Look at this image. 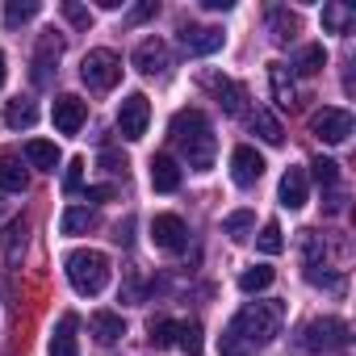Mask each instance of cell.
I'll use <instances>...</instances> for the list:
<instances>
[{"mask_svg":"<svg viewBox=\"0 0 356 356\" xmlns=\"http://www.w3.org/2000/svg\"><path fill=\"white\" fill-rule=\"evenodd\" d=\"M26 159H30L34 168H42V172H55V168L63 163L59 147H55V143H47V138H30V143H26Z\"/></svg>","mask_w":356,"mask_h":356,"instance_id":"603a6c76","label":"cell"},{"mask_svg":"<svg viewBox=\"0 0 356 356\" xmlns=\"http://www.w3.org/2000/svg\"><path fill=\"white\" fill-rule=\"evenodd\" d=\"M176 343H181L189 356H202L206 339H202V323H176Z\"/></svg>","mask_w":356,"mask_h":356,"instance_id":"4dcf8cb0","label":"cell"},{"mask_svg":"<svg viewBox=\"0 0 356 356\" xmlns=\"http://www.w3.org/2000/svg\"><path fill=\"white\" fill-rule=\"evenodd\" d=\"M63 273H67V281H72V289L76 293H84V298H97L105 285H109V256L105 252H97V248H76L67 260H63Z\"/></svg>","mask_w":356,"mask_h":356,"instance_id":"3957f363","label":"cell"},{"mask_svg":"<svg viewBox=\"0 0 356 356\" xmlns=\"http://www.w3.org/2000/svg\"><path fill=\"white\" fill-rule=\"evenodd\" d=\"M113 193H118L113 185H92V189H88V202H109Z\"/></svg>","mask_w":356,"mask_h":356,"instance_id":"ab89813d","label":"cell"},{"mask_svg":"<svg viewBox=\"0 0 356 356\" xmlns=\"http://www.w3.org/2000/svg\"><path fill=\"white\" fill-rule=\"evenodd\" d=\"M88 331H92L97 343H118V339L126 335V323H122V314H113V310H92Z\"/></svg>","mask_w":356,"mask_h":356,"instance_id":"e0dca14e","label":"cell"},{"mask_svg":"<svg viewBox=\"0 0 356 356\" xmlns=\"http://www.w3.org/2000/svg\"><path fill=\"white\" fill-rule=\"evenodd\" d=\"M306 281H310V285H318V289L327 285L331 293H343V277H339V273H318V268H306Z\"/></svg>","mask_w":356,"mask_h":356,"instance_id":"d590c367","label":"cell"},{"mask_svg":"<svg viewBox=\"0 0 356 356\" xmlns=\"http://www.w3.org/2000/svg\"><path fill=\"white\" fill-rule=\"evenodd\" d=\"M59 55H63V38H55V30L42 34L38 55H34V84H47L51 80V67L59 63Z\"/></svg>","mask_w":356,"mask_h":356,"instance_id":"2e32d148","label":"cell"},{"mask_svg":"<svg viewBox=\"0 0 356 356\" xmlns=\"http://www.w3.org/2000/svg\"><path fill=\"white\" fill-rule=\"evenodd\" d=\"M30 17H38V0H9L5 5V26H22V22H30Z\"/></svg>","mask_w":356,"mask_h":356,"instance_id":"836d02e7","label":"cell"},{"mask_svg":"<svg viewBox=\"0 0 356 356\" xmlns=\"http://www.w3.org/2000/svg\"><path fill=\"white\" fill-rule=\"evenodd\" d=\"M151 189L155 193H176L181 189V163L172 155H155L151 159Z\"/></svg>","mask_w":356,"mask_h":356,"instance_id":"9a60e30c","label":"cell"},{"mask_svg":"<svg viewBox=\"0 0 356 356\" xmlns=\"http://www.w3.org/2000/svg\"><path fill=\"white\" fill-rule=\"evenodd\" d=\"M264 155L256 151V147H248V143H239L235 151H231V181L239 185V189H252L260 176H264Z\"/></svg>","mask_w":356,"mask_h":356,"instance_id":"ba28073f","label":"cell"},{"mask_svg":"<svg viewBox=\"0 0 356 356\" xmlns=\"http://www.w3.org/2000/svg\"><path fill=\"white\" fill-rule=\"evenodd\" d=\"M155 9H159V5H155V0H151V5H138V9L130 13V22H147V17H151Z\"/></svg>","mask_w":356,"mask_h":356,"instance_id":"60d3db41","label":"cell"},{"mask_svg":"<svg viewBox=\"0 0 356 356\" xmlns=\"http://www.w3.org/2000/svg\"><path fill=\"white\" fill-rule=\"evenodd\" d=\"M134 67H138L143 76H168V67H172L168 42H163V38H147V42H138V47H134Z\"/></svg>","mask_w":356,"mask_h":356,"instance_id":"30bf717a","label":"cell"},{"mask_svg":"<svg viewBox=\"0 0 356 356\" xmlns=\"http://www.w3.org/2000/svg\"><path fill=\"white\" fill-rule=\"evenodd\" d=\"M202 5H206V9H210V13H227V9H231V5H235V0H202Z\"/></svg>","mask_w":356,"mask_h":356,"instance_id":"b9f144b4","label":"cell"},{"mask_svg":"<svg viewBox=\"0 0 356 356\" xmlns=\"http://www.w3.org/2000/svg\"><path fill=\"white\" fill-rule=\"evenodd\" d=\"M285 323V306L281 302H248L222 331L218 356H256L264 343H273L281 335Z\"/></svg>","mask_w":356,"mask_h":356,"instance_id":"6da1fadb","label":"cell"},{"mask_svg":"<svg viewBox=\"0 0 356 356\" xmlns=\"http://www.w3.org/2000/svg\"><path fill=\"white\" fill-rule=\"evenodd\" d=\"M252 227H256V214L252 210H235V214L222 218V235H231V239H248Z\"/></svg>","mask_w":356,"mask_h":356,"instance_id":"83f0119b","label":"cell"},{"mask_svg":"<svg viewBox=\"0 0 356 356\" xmlns=\"http://www.w3.org/2000/svg\"><path fill=\"white\" fill-rule=\"evenodd\" d=\"M151 243L163 248V252H181L189 243V227L181 214H155L151 218Z\"/></svg>","mask_w":356,"mask_h":356,"instance_id":"9c48e42d","label":"cell"},{"mask_svg":"<svg viewBox=\"0 0 356 356\" xmlns=\"http://www.w3.org/2000/svg\"><path fill=\"white\" fill-rule=\"evenodd\" d=\"M63 17H67L76 30H88V26H92V13H88L84 5H76V0H63Z\"/></svg>","mask_w":356,"mask_h":356,"instance_id":"8d00e7d4","label":"cell"},{"mask_svg":"<svg viewBox=\"0 0 356 356\" xmlns=\"http://www.w3.org/2000/svg\"><path fill=\"white\" fill-rule=\"evenodd\" d=\"M181 42H185L189 55H214V51H222L227 34L218 26H185L181 30Z\"/></svg>","mask_w":356,"mask_h":356,"instance_id":"7c38bea8","label":"cell"},{"mask_svg":"<svg viewBox=\"0 0 356 356\" xmlns=\"http://www.w3.org/2000/svg\"><path fill=\"white\" fill-rule=\"evenodd\" d=\"M348 323L343 318H310L302 327V339L298 348L302 352H335V348H348Z\"/></svg>","mask_w":356,"mask_h":356,"instance_id":"5b68a950","label":"cell"},{"mask_svg":"<svg viewBox=\"0 0 356 356\" xmlns=\"http://www.w3.org/2000/svg\"><path fill=\"white\" fill-rule=\"evenodd\" d=\"M0 84H5V51H0Z\"/></svg>","mask_w":356,"mask_h":356,"instance_id":"7bdbcfd3","label":"cell"},{"mask_svg":"<svg viewBox=\"0 0 356 356\" xmlns=\"http://www.w3.org/2000/svg\"><path fill=\"white\" fill-rule=\"evenodd\" d=\"M80 185H84V159H72V163H67V176H63V189L76 193Z\"/></svg>","mask_w":356,"mask_h":356,"instance_id":"74e56055","label":"cell"},{"mask_svg":"<svg viewBox=\"0 0 356 356\" xmlns=\"http://www.w3.org/2000/svg\"><path fill=\"white\" fill-rule=\"evenodd\" d=\"M88 227H92V210H84V206H67L63 218H59V231L63 235H84Z\"/></svg>","mask_w":356,"mask_h":356,"instance_id":"484cf974","label":"cell"},{"mask_svg":"<svg viewBox=\"0 0 356 356\" xmlns=\"http://www.w3.org/2000/svg\"><path fill=\"white\" fill-rule=\"evenodd\" d=\"M352 26H356V9L339 5V0L323 5V30L327 34H352Z\"/></svg>","mask_w":356,"mask_h":356,"instance_id":"7402d4cb","label":"cell"},{"mask_svg":"<svg viewBox=\"0 0 356 356\" xmlns=\"http://www.w3.org/2000/svg\"><path fill=\"white\" fill-rule=\"evenodd\" d=\"M147 331H151V348H168V343H176V318H151L147 323Z\"/></svg>","mask_w":356,"mask_h":356,"instance_id":"d6a6232c","label":"cell"},{"mask_svg":"<svg viewBox=\"0 0 356 356\" xmlns=\"http://www.w3.org/2000/svg\"><path fill=\"white\" fill-rule=\"evenodd\" d=\"M76 327H80L76 314H63V318H59V327H55V335H51V356H80Z\"/></svg>","mask_w":356,"mask_h":356,"instance_id":"d6986e66","label":"cell"},{"mask_svg":"<svg viewBox=\"0 0 356 356\" xmlns=\"http://www.w3.org/2000/svg\"><path fill=\"white\" fill-rule=\"evenodd\" d=\"M252 126L260 130V138H264V143H273V147H281V143H285V130H281V122H277L273 113L256 109V113H252Z\"/></svg>","mask_w":356,"mask_h":356,"instance_id":"4316f807","label":"cell"},{"mask_svg":"<svg viewBox=\"0 0 356 356\" xmlns=\"http://www.w3.org/2000/svg\"><path fill=\"white\" fill-rule=\"evenodd\" d=\"M256 248H260L264 256H281V252H285L281 222H264V227H260V235H256Z\"/></svg>","mask_w":356,"mask_h":356,"instance_id":"f1b7e54d","label":"cell"},{"mask_svg":"<svg viewBox=\"0 0 356 356\" xmlns=\"http://www.w3.org/2000/svg\"><path fill=\"white\" fill-rule=\"evenodd\" d=\"M306 197H310V181H306V172H302V168H289V172L281 176L277 202H281L285 210H302V206H306Z\"/></svg>","mask_w":356,"mask_h":356,"instance_id":"5bb4252c","label":"cell"},{"mask_svg":"<svg viewBox=\"0 0 356 356\" xmlns=\"http://www.w3.org/2000/svg\"><path fill=\"white\" fill-rule=\"evenodd\" d=\"M310 168H314V181H318L323 189H335V185H339V163H335V159L318 155V159H314Z\"/></svg>","mask_w":356,"mask_h":356,"instance_id":"e575fe53","label":"cell"},{"mask_svg":"<svg viewBox=\"0 0 356 356\" xmlns=\"http://www.w3.org/2000/svg\"><path fill=\"white\" fill-rule=\"evenodd\" d=\"M147 122H151V101H147L143 92L122 97V105H118V130H122V138L138 143V138L147 134Z\"/></svg>","mask_w":356,"mask_h":356,"instance_id":"8992f818","label":"cell"},{"mask_svg":"<svg viewBox=\"0 0 356 356\" xmlns=\"http://www.w3.org/2000/svg\"><path fill=\"white\" fill-rule=\"evenodd\" d=\"M302 256H306V268H318L323 256H327V243L318 231H302Z\"/></svg>","mask_w":356,"mask_h":356,"instance_id":"1f68e13d","label":"cell"},{"mask_svg":"<svg viewBox=\"0 0 356 356\" xmlns=\"http://www.w3.org/2000/svg\"><path fill=\"white\" fill-rule=\"evenodd\" d=\"M273 285V268L268 264H256V268H243L239 273V289L243 293H260V289H268Z\"/></svg>","mask_w":356,"mask_h":356,"instance_id":"f546056e","label":"cell"},{"mask_svg":"<svg viewBox=\"0 0 356 356\" xmlns=\"http://www.w3.org/2000/svg\"><path fill=\"white\" fill-rule=\"evenodd\" d=\"M268 84H273V97L281 109H293L298 105V88H293V76L285 63H268Z\"/></svg>","mask_w":356,"mask_h":356,"instance_id":"ffe728a7","label":"cell"},{"mask_svg":"<svg viewBox=\"0 0 356 356\" xmlns=\"http://www.w3.org/2000/svg\"><path fill=\"white\" fill-rule=\"evenodd\" d=\"M34 122H38V105H34V101L17 97V101L5 105V126H9V130H30Z\"/></svg>","mask_w":356,"mask_h":356,"instance_id":"cb8c5ba5","label":"cell"},{"mask_svg":"<svg viewBox=\"0 0 356 356\" xmlns=\"http://www.w3.org/2000/svg\"><path fill=\"white\" fill-rule=\"evenodd\" d=\"M268 34H273V42H281V47H289L298 34H302V22H298V13H289V9H268Z\"/></svg>","mask_w":356,"mask_h":356,"instance_id":"ac0fdd59","label":"cell"},{"mask_svg":"<svg viewBox=\"0 0 356 356\" xmlns=\"http://www.w3.org/2000/svg\"><path fill=\"white\" fill-rule=\"evenodd\" d=\"M168 134L172 143L181 147L185 163L193 172H210L214 168V151H218V138H214V126L202 109H181V113H172L168 122Z\"/></svg>","mask_w":356,"mask_h":356,"instance_id":"7a4b0ae2","label":"cell"},{"mask_svg":"<svg viewBox=\"0 0 356 356\" xmlns=\"http://www.w3.org/2000/svg\"><path fill=\"white\" fill-rule=\"evenodd\" d=\"M80 80H84L92 92H109V88L122 80V59H118L113 51L97 47V51H88V55L80 59Z\"/></svg>","mask_w":356,"mask_h":356,"instance_id":"277c9868","label":"cell"},{"mask_svg":"<svg viewBox=\"0 0 356 356\" xmlns=\"http://www.w3.org/2000/svg\"><path fill=\"white\" fill-rule=\"evenodd\" d=\"M202 84L218 97V105H222L227 113H235V118H239V113L248 109V88H243V84H235V80H227V76H206Z\"/></svg>","mask_w":356,"mask_h":356,"instance_id":"4fadbf2b","label":"cell"},{"mask_svg":"<svg viewBox=\"0 0 356 356\" xmlns=\"http://www.w3.org/2000/svg\"><path fill=\"white\" fill-rule=\"evenodd\" d=\"M0 189L5 193H26L30 189V172L22 168L17 155H0Z\"/></svg>","mask_w":356,"mask_h":356,"instance_id":"44dd1931","label":"cell"},{"mask_svg":"<svg viewBox=\"0 0 356 356\" xmlns=\"http://www.w3.org/2000/svg\"><path fill=\"white\" fill-rule=\"evenodd\" d=\"M101 163H105L109 172H122V168H126V159H122L118 151H101Z\"/></svg>","mask_w":356,"mask_h":356,"instance_id":"f35d334b","label":"cell"},{"mask_svg":"<svg viewBox=\"0 0 356 356\" xmlns=\"http://www.w3.org/2000/svg\"><path fill=\"white\" fill-rule=\"evenodd\" d=\"M310 134L323 138V143H348V134H352V113H348V109H335V105H323V109L310 118Z\"/></svg>","mask_w":356,"mask_h":356,"instance_id":"52a82bcc","label":"cell"},{"mask_svg":"<svg viewBox=\"0 0 356 356\" xmlns=\"http://www.w3.org/2000/svg\"><path fill=\"white\" fill-rule=\"evenodd\" d=\"M323 67H327V51H323V42L302 47V51H298V59H293V72H298V76H318Z\"/></svg>","mask_w":356,"mask_h":356,"instance_id":"d4e9b609","label":"cell"},{"mask_svg":"<svg viewBox=\"0 0 356 356\" xmlns=\"http://www.w3.org/2000/svg\"><path fill=\"white\" fill-rule=\"evenodd\" d=\"M51 118H55L59 134H80V126L88 122V101H80V97H55Z\"/></svg>","mask_w":356,"mask_h":356,"instance_id":"8fae6325","label":"cell"}]
</instances>
